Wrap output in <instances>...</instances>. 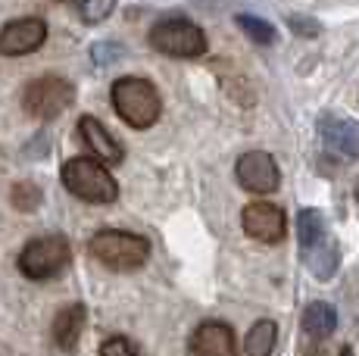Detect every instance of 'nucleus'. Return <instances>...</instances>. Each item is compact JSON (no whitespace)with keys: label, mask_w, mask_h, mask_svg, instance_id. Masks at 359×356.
Returning <instances> with one entry per match:
<instances>
[{"label":"nucleus","mask_w":359,"mask_h":356,"mask_svg":"<svg viewBox=\"0 0 359 356\" xmlns=\"http://www.w3.org/2000/svg\"><path fill=\"white\" fill-rule=\"evenodd\" d=\"M109 100L131 128H150L163 113L160 91L147 78H137V75H126V78L116 81L113 91H109Z\"/></svg>","instance_id":"obj_1"},{"label":"nucleus","mask_w":359,"mask_h":356,"mask_svg":"<svg viewBox=\"0 0 359 356\" xmlns=\"http://www.w3.org/2000/svg\"><path fill=\"white\" fill-rule=\"evenodd\" d=\"M63 184L69 188V194H75L79 200L88 203H113L119 197V184L116 178L107 172L100 160H91V156H75V160L63 163Z\"/></svg>","instance_id":"obj_2"},{"label":"nucleus","mask_w":359,"mask_h":356,"mask_svg":"<svg viewBox=\"0 0 359 356\" xmlns=\"http://www.w3.org/2000/svg\"><path fill=\"white\" fill-rule=\"evenodd\" d=\"M88 247H91L94 259H100L103 266L119 272L137 269L150 256V244L141 235H131V231H97Z\"/></svg>","instance_id":"obj_3"},{"label":"nucleus","mask_w":359,"mask_h":356,"mask_svg":"<svg viewBox=\"0 0 359 356\" xmlns=\"http://www.w3.org/2000/svg\"><path fill=\"white\" fill-rule=\"evenodd\" d=\"M150 47L165 57L194 60L206 53V35L200 25L188 22V19H160L150 29Z\"/></svg>","instance_id":"obj_4"},{"label":"nucleus","mask_w":359,"mask_h":356,"mask_svg":"<svg viewBox=\"0 0 359 356\" xmlns=\"http://www.w3.org/2000/svg\"><path fill=\"white\" fill-rule=\"evenodd\" d=\"M72 259V250H69V241L60 235H47V238H34L22 247L19 253V269L22 275L34 278V282H44V278H53L69 266Z\"/></svg>","instance_id":"obj_5"},{"label":"nucleus","mask_w":359,"mask_h":356,"mask_svg":"<svg viewBox=\"0 0 359 356\" xmlns=\"http://www.w3.org/2000/svg\"><path fill=\"white\" fill-rule=\"evenodd\" d=\"M72 100H75L72 81L60 78V75H44V78L29 81V88L22 94V107L34 119H57L63 109H69Z\"/></svg>","instance_id":"obj_6"},{"label":"nucleus","mask_w":359,"mask_h":356,"mask_svg":"<svg viewBox=\"0 0 359 356\" xmlns=\"http://www.w3.org/2000/svg\"><path fill=\"white\" fill-rule=\"evenodd\" d=\"M234 172H238L241 188L253 191V194H272L281 182L278 163H275L266 150H250V153H244L238 160V166H234Z\"/></svg>","instance_id":"obj_7"},{"label":"nucleus","mask_w":359,"mask_h":356,"mask_svg":"<svg viewBox=\"0 0 359 356\" xmlns=\"http://www.w3.org/2000/svg\"><path fill=\"white\" fill-rule=\"evenodd\" d=\"M47 41V25L41 19H16L0 29V53L4 57H25Z\"/></svg>","instance_id":"obj_8"},{"label":"nucleus","mask_w":359,"mask_h":356,"mask_svg":"<svg viewBox=\"0 0 359 356\" xmlns=\"http://www.w3.org/2000/svg\"><path fill=\"white\" fill-rule=\"evenodd\" d=\"M241 225H244V231L253 241H262V244H278L287 228L285 213L278 207H272V203H250V207H244Z\"/></svg>","instance_id":"obj_9"},{"label":"nucleus","mask_w":359,"mask_h":356,"mask_svg":"<svg viewBox=\"0 0 359 356\" xmlns=\"http://www.w3.org/2000/svg\"><path fill=\"white\" fill-rule=\"evenodd\" d=\"M191 356H238V341L225 322H203L191 334Z\"/></svg>","instance_id":"obj_10"},{"label":"nucleus","mask_w":359,"mask_h":356,"mask_svg":"<svg viewBox=\"0 0 359 356\" xmlns=\"http://www.w3.org/2000/svg\"><path fill=\"white\" fill-rule=\"evenodd\" d=\"M319 132L328 150L341 156H359V122L341 119V116H322Z\"/></svg>","instance_id":"obj_11"},{"label":"nucleus","mask_w":359,"mask_h":356,"mask_svg":"<svg viewBox=\"0 0 359 356\" xmlns=\"http://www.w3.org/2000/svg\"><path fill=\"white\" fill-rule=\"evenodd\" d=\"M79 135H81V141L94 150V160H100V163H122V156H126L122 144L116 141L113 135L103 128V122L94 119V116H81V119H79Z\"/></svg>","instance_id":"obj_12"},{"label":"nucleus","mask_w":359,"mask_h":356,"mask_svg":"<svg viewBox=\"0 0 359 356\" xmlns=\"http://www.w3.org/2000/svg\"><path fill=\"white\" fill-rule=\"evenodd\" d=\"M303 256H306L309 272H313L319 282H328V278L337 272V263H341V250H337L334 238H322L316 247L303 250Z\"/></svg>","instance_id":"obj_13"},{"label":"nucleus","mask_w":359,"mask_h":356,"mask_svg":"<svg viewBox=\"0 0 359 356\" xmlns=\"http://www.w3.org/2000/svg\"><path fill=\"white\" fill-rule=\"evenodd\" d=\"M334 328H337V313L331 303L316 300V303L306 306V313H303V331H306L313 341H325Z\"/></svg>","instance_id":"obj_14"},{"label":"nucleus","mask_w":359,"mask_h":356,"mask_svg":"<svg viewBox=\"0 0 359 356\" xmlns=\"http://www.w3.org/2000/svg\"><path fill=\"white\" fill-rule=\"evenodd\" d=\"M85 328V310L81 306H66V310L57 313L53 319V341H57L63 350H72L79 344V334Z\"/></svg>","instance_id":"obj_15"},{"label":"nucleus","mask_w":359,"mask_h":356,"mask_svg":"<svg viewBox=\"0 0 359 356\" xmlns=\"http://www.w3.org/2000/svg\"><path fill=\"white\" fill-rule=\"evenodd\" d=\"M275 341H278V328L272 319H259L257 325L247 331L244 338V353L247 356H272Z\"/></svg>","instance_id":"obj_16"},{"label":"nucleus","mask_w":359,"mask_h":356,"mask_svg":"<svg viewBox=\"0 0 359 356\" xmlns=\"http://www.w3.org/2000/svg\"><path fill=\"white\" fill-rule=\"evenodd\" d=\"M297 235H300V247L303 250L316 247L322 238H328L325 216H322L319 210H300V216H297Z\"/></svg>","instance_id":"obj_17"},{"label":"nucleus","mask_w":359,"mask_h":356,"mask_svg":"<svg viewBox=\"0 0 359 356\" xmlns=\"http://www.w3.org/2000/svg\"><path fill=\"white\" fill-rule=\"evenodd\" d=\"M234 22L244 29V35H250L253 41H257V44H272V41H275V29L266 22V19H259V16H244V13H241Z\"/></svg>","instance_id":"obj_18"},{"label":"nucleus","mask_w":359,"mask_h":356,"mask_svg":"<svg viewBox=\"0 0 359 356\" xmlns=\"http://www.w3.org/2000/svg\"><path fill=\"white\" fill-rule=\"evenodd\" d=\"M113 10H116V0H81L79 16H81V22L97 25V22H103V19H107Z\"/></svg>","instance_id":"obj_19"},{"label":"nucleus","mask_w":359,"mask_h":356,"mask_svg":"<svg viewBox=\"0 0 359 356\" xmlns=\"http://www.w3.org/2000/svg\"><path fill=\"white\" fill-rule=\"evenodd\" d=\"M100 356H147V353L137 350V344L128 338H107L100 344Z\"/></svg>","instance_id":"obj_20"},{"label":"nucleus","mask_w":359,"mask_h":356,"mask_svg":"<svg viewBox=\"0 0 359 356\" xmlns=\"http://www.w3.org/2000/svg\"><path fill=\"white\" fill-rule=\"evenodd\" d=\"M41 200V191L34 188V184H19L16 191H13V203H16L19 210H34Z\"/></svg>","instance_id":"obj_21"},{"label":"nucleus","mask_w":359,"mask_h":356,"mask_svg":"<svg viewBox=\"0 0 359 356\" xmlns=\"http://www.w3.org/2000/svg\"><path fill=\"white\" fill-rule=\"evenodd\" d=\"M122 53H126V47H122V44H94V47H91V60H94L97 66L113 63V60H119Z\"/></svg>","instance_id":"obj_22"},{"label":"nucleus","mask_w":359,"mask_h":356,"mask_svg":"<svg viewBox=\"0 0 359 356\" xmlns=\"http://www.w3.org/2000/svg\"><path fill=\"white\" fill-rule=\"evenodd\" d=\"M287 25H291L297 35H303V38H316V35H319V22H316V19L291 16V19H287Z\"/></svg>","instance_id":"obj_23"},{"label":"nucleus","mask_w":359,"mask_h":356,"mask_svg":"<svg viewBox=\"0 0 359 356\" xmlns=\"http://www.w3.org/2000/svg\"><path fill=\"white\" fill-rule=\"evenodd\" d=\"M303 356H325V347L313 344V347H309V350H306V353H303Z\"/></svg>","instance_id":"obj_24"},{"label":"nucleus","mask_w":359,"mask_h":356,"mask_svg":"<svg viewBox=\"0 0 359 356\" xmlns=\"http://www.w3.org/2000/svg\"><path fill=\"white\" fill-rule=\"evenodd\" d=\"M341 356H353V350H350V347H344V350H341Z\"/></svg>","instance_id":"obj_25"},{"label":"nucleus","mask_w":359,"mask_h":356,"mask_svg":"<svg viewBox=\"0 0 359 356\" xmlns=\"http://www.w3.org/2000/svg\"><path fill=\"white\" fill-rule=\"evenodd\" d=\"M356 197H359V184H356Z\"/></svg>","instance_id":"obj_26"},{"label":"nucleus","mask_w":359,"mask_h":356,"mask_svg":"<svg viewBox=\"0 0 359 356\" xmlns=\"http://www.w3.org/2000/svg\"><path fill=\"white\" fill-rule=\"evenodd\" d=\"M66 4H72V0H66Z\"/></svg>","instance_id":"obj_27"}]
</instances>
